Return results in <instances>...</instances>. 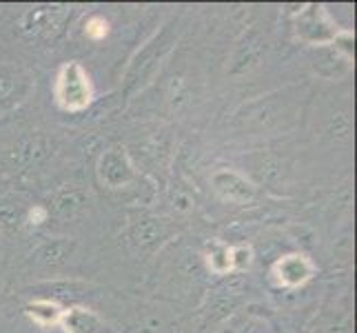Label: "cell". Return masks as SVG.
Instances as JSON below:
<instances>
[{"instance_id":"3","label":"cell","mask_w":357,"mask_h":333,"mask_svg":"<svg viewBox=\"0 0 357 333\" xmlns=\"http://www.w3.org/2000/svg\"><path fill=\"white\" fill-rule=\"evenodd\" d=\"M174 40L176 38L169 34V29H162L142 47V52H138V56L133 58V63L127 71V78H125L129 91L140 89L142 84L153 76L155 69L160 67V63H162V58L171 49V45H174Z\"/></svg>"},{"instance_id":"14","label":"cell","mask_w":357,"mask_h":333,"mask_svg":"<svg viewBox=\"0 0 357 333\" xmlns=\"http://www.w3.org/2000/svg\"><path fill=\"white\" fill-rule=\"evenodd\" d=\"M60 327L65 333H100V318H98L91 309L84 306H69L63 311L60 318Z\"/></svg>"},{"instance_id":"5","label":"cell","mask_w":357,"mask_h":333,"mask_svg":"<svg viewBox=\"0 0 357 333\" xmlns=\"http://www.w3.org/2000/svg\"><path fill=\"white\" fill-rule=\"evenodd\" d=\"M33 89L29 71L14 65H0V111H11L27 101Z\"/></svg>"},{"instance_id":"10","label":"cell","mask_w":357,"mask_h":333,"mask_svg":"<svg viewBox=\"0 0 357 333\" xmlns=\"http://www.w3.org/2000/svg\"><path fill=\"white\" fill-rule=\"evenodd\" d=\"M73 251H76V242L69 238H54L38 244L31 253V262L40 269H60L65 267Z\"/></svg>"},{"instance_id":"1","label":"cell","mask_w":357,"mask_h":333,"mask_svg":"<svg viewBox=\"0 0 357 333\" xmlns=\"http://www.w3.org/2000/svg\"><path fill=\"white\" fill-rule=\"evenodd\" d=\"M337 24L328 18L324 5H304L295 14V36L313 47H326L337 38Z\"/></svg>"},{"instance_id":"19","label":"cell","mask_w":357,"mask_h":333,"mask_svg":"<svg viewBox=\"0 0 357 333\" xmlns=\"http://www.w3.org/2000/svg\"><path fill=\"white\" fill-rule=\"evenodd\" d=\"M208 265H211L215 274L231 271V249H227V246H213L211 253H208Z\"/></svg>"},{"instance_id":"8","label":"cell","mask_w":357,"mask_h":333,"mask_svg":"<svg viewBox=\"0 0 357 333\" xmlns=\"http://www.w3.org/2000/svg\"><path fill=\"white\" fill-rule=\"evenodd\" d=\"M67 18V7L58 5H40L29 9L20 20V29L24 36H47L58 29H63V22Z\"/></svg>"},{"instance_id":"13","label":"cell","mask_w":357,"mask_h":333,"mask_svg":"<svg viewBox=\"0 0 357 333\" xmlns=\"http://www.w3.org/2000/svg\"><path fill=\"white\" fill-rule=\"evenodd\" d=\"M47 156H49V142L43 135H31V138L20 140L14 149L9 151V163L11 167L27 169L36 163H40Z\"/></svg>"},{"instance_id":"6","label":"cell","mask_w":357,"mask_h":333,"mask_svg":"<svg viewBox=\"0 0 357 333\" xmlns=\"http://www.w3.org/2000/svg\"><path fill=\"white\" fill-rule=\"evenodd\" d=\"M171 236V225L165 218H153L146 216L135 220L129 227V242L135 246L138 251L144 253H153L162 246Z\"/></svg>"},{"instance_id":"7","label":"cell","mask_w":357,"mask_h":333,"mask_svg":"<svg viewBox=\"0 0 357 333\" xmlns=\"http://www.w3.org/2000/svg\"><path fill=\"white\" fill-rule=\"evenodd\" d=\"M211 187L220 198L233 205H246L255 198V184L231 169H218L211 176Z\"/></svg>"},{"instance_id":"20","label":"cell","mask_w":357,"mask_h":333,"mask_svg":"<svg viewBox=\"0 0 357 333\" xmlns=\"http://www.w3.org/2000/svg\"><path fill=\"white\" fill-rule=\"evenodd\" d=\"M22 225V214L14 207H3L0 209V227L5 231H16Z\"/></svg>"},{"instance_id":"16","label":"cell","mask_w":357,"mask_h":333,"mask_svg":"<svg viewBox=\"0 0 357 333\" xmlns=\"http://www.w3.org/2000/svg\"><path fill=\"white\" fill-rule=\"evenodd\" d=\"M63 311L60 309L58 302L52 300H43V298H36L33 302L24 304V313H27L33 323H38L43 327H54L60 325V318H63Z\"/></svg>"},{"instance_id":"21","label":"cell","mask_w":357,"mask_h":333,"mask_svg":"<svg viewBox=\"0 0 357 333\" xmlns=\"http://www.w3.org/2000/svg\"><path fill=\"white\" fill-rule=\"evenodd\" d=\"M249 265H251V249H249V246H238V249H231V269L244 271Z\"/></svg>"},{"instance_id":"17","label":"cell","mask_w":357,"mask_h":333,"mask_svg":"<svg viewBox=\"0 0 357 333\" xmlns=\"http://www.w3.org/2000/svg\"><path fill=\"white\" fill-rule=\"evenodd\" d=\"M91 287L89 285H80V282H54V285H43L38 291L43 293V300H63V298H80V295L87 293Z\"/></svg>"},{"instance_id":"4","label":"cell","mask_w":357,"mask_h":333,"mask_svg":"<svg viewBox=\"0 0 357 333\" xmlns=\"http://www.w3.org/2000/svg\"><path fill=\"white\" fill-rule=\"evenodd\" d=\"M135 167L122 147H109L98 160V178L112 189H122L135 180Z\"/></svg>"},{"instance_id":"18","label":"cell","mask_w":357,"mask_h":333,"mask_svg":"<svg viewBox=\"0 0 357 333\" xmlns=\"http://www.w3.org/2000/svg\"><path fill=\"white\" fill-rule=\"evenodd\" d=\"M253 174L262 182H273L275 178L282 176V165L273 156H260L253 163Z\"/></svg>"},{"instance_id":"12","label":"cell","mask_w":357,"mask_h":333,"mask_svg":"<svg viewBox=\"0 0 357 333\" xmlns=\"http://www.w3.org/2000/svg\"><path fill=\"white\" fill-rule=\"evenodd\" d=\"M351 60L353 58L337 52L333 45H326L317 49V56L313 58V69L317 76H322L326 80H340L351 71Z\"/></svg>"},{"instance_id":"9","label":"cell","mask_w":357,"mask_h":333,"mask_svg":"<svg viewBox=\"0 0 357 333\" xmlns=\"http://www.w3.org/2000/svg\"><path fill=\"white\" fill-rule=\"evenodd\" d=\"M264 52H266V43L260 36V31H255V29L246 31L236 45L229 73H231V76H242V73H249L251 69H255L257 65H260Z\"/></svg>"},{"instance_id":"11","label":"cell","mask_w":357,"mask_h":333,"mask_svg":"<svg viewBox=\"0 0 357 333\" xmlns=\"http://www.w3.org/2000/svg\"><path fill=\"white\" fill-rule=\"evenodd\" d=\"M273 274L280 280V285L300 287L313 276V265L309 262V258H304L300 253H289L275 262Z\"/></svg>"},{"instance_id":"22","label":"cell","mask_w":357,"mask_h":333,"mask_svg":"<svg viewBox=\"0 0 357 333\" xmlns=\"http://www.w3.org/2000/svg\"><path fill=\"white\" fill-rule=\"evenodd\" d=\"M87 36L89 38H93V40H100V38H105L107 36V20L105 18H91L89 22H87Z\"/></svg>"},{"instance_id":"2","label":"cell","mask_w":357,"mask_h":333,"mask_svg":"<svg viewBox=\"0 0 357 333\" xmlns=\"http://www.w3.org/2000/svg\"><path fill=\"white\" fill-rule=\"evenodd\" d=\"M56 98H58V105L65 111H82L91 103V98H93L91 80L80 63H67L60 69L58 84H56Z\"/></svg>"},{"instance_id":"15","label":"cell","mask_w":357,"mask_h":333,"mask_svg":"<svg viewBox=\"0 0 357 333\" xmlns=\"http://www.w3.org/2000/svg\"><path fill=\"white\" fill-rule=\"evenodd\" d=\"M87 207V193L78 187H63L54 198V216L69 220L73 216H78L82 209Z\"/></svg>"}]
</instances>
